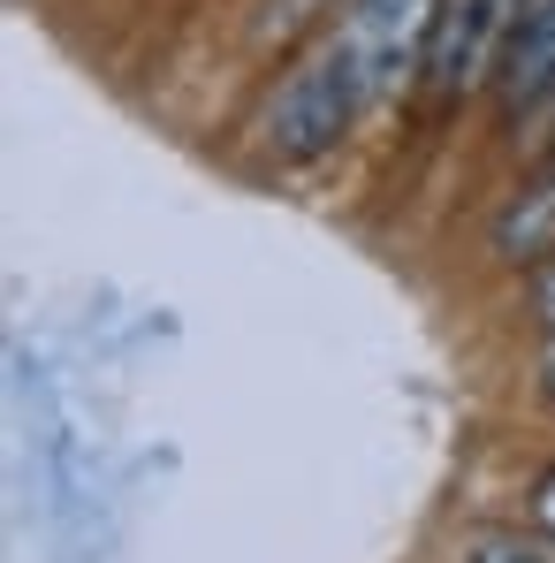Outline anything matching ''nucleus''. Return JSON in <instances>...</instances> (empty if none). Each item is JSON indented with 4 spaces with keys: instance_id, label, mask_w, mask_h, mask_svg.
Returning <instances> with one entry per match:
<instances>
[{
    "instance_id": "423d86ee",
    "label": "nucleus",
    "mask_w": 555,
    "mask_h": 563,
    "mask_svg": "<svg viewBox=\"0 0 555 563\" xmlns=\"http://www.w3.org/2000/svg\"><path fill=\"white\" fill-rule=\"evenodd\" d=\"M464 563H555V556L533 549V541H510V533H479V541L464 549Z\"/></svg>"
},
{
    "instance_id": "39448f33",
    "label": "nucleus",
    "mask_w": 555,
    "mask_h": 563,
    "mask_svg": "<svg viewBox=\"0 0 555 563\" xmlns=\"http://www.w3.org/2000/svg\"><path fill=\"white\" fill-rule=\"evenodd\" d=\"M487 252H495L502 267H548V260H555V168L495 213Z\"/></svg>"
},
{
    "instance_id": "6e6552de",
    "label": "nucleus",
    "mask_w": 555,
    "mask_h": 563,
    "mask_svg": "<svg viewBox=\"0 0 555 563\" xmlns=\"http://www.w3.org/2000/svg\"><path fill=\"white\" fill-rule=\"evenodd\" d=\"M533 305H541V320H548V328H555V260H548V267H541V289H533Z\"/></svg>"
},
{
    "instance_id": "f03ea898",
    "label": "nucleus",
    "mask_w": 555,
    "mask_h": 563,
    "mask_svg": "<svg viewBox=\"0 0 555 563\" xmlns=\"http://www.w3.org/2000/svg\"><path fill=\"white\" fill-rule=\"evenodd\" d=\"M442 8L449 0H351L343 15V54L366 85V107L388 92H403L411 77H426V54H434V31H442Z\"/></svg>"
},
{
    "instance_id": "1a4fd4ad",
    "label": "nucleus",
    "mask_w": 555,
    "mask_h": 563,
    "mask_svg": "<svg viewBox=\"0 0 555 563\" xmlns=\"http://www.w3.org/2000/svg\"><path fill=\"white\" fill-rule=\"evenodd\" d=\"M541 380H548V404H555V328H548V351H541Z\"/></svg>"
},
{
    "instance_id": "f257e3e1",
    "label": "nucleus",
    "mask_w": 555,
    "mask_h": 563,
    "mask_svg": "<svg viewBox=\"0 0 555 563\" xmlns=\"http://www.w3.org/2000/svg\"><path fill=\"white\" fill-rule=\"evenodd\" d=\"M358 114H366V85H358L343 38H328V46H312L304 62L281 69V85L259 107V145L281 168H304V161H328L351 137Z\"/></svg>"
},
{
    "instance_id": "20e7f679",
    "label": "nucleus",
    "mask_w": 555,
    "mask_h": 563,
    "mask_svg": "<svg viewBox=\"0 0 555 563\" xmlns=\"http://www.w3.org/2000/svg\"><path fill=\"white\" fill-rule=\"evenodd\" d=\"M541 99H555V0H525L510 23L502 69H495V107H502V122H518Z\"/></svg>"
},
{
    "instance_id": "7ed1b4c3",
    "label": "nucleus",
    "mask_w": 555,
    "mask_h": 563,
    "mask_svg": "<svg viewBox=\"0 0 555 563\" xmlns=\"http://www.w3.org/2000/svg\"><path fill=\"white\" fill-rule=\"evenodd\" d=\"M518 8H525V0H449V8H442L434 54H426V92L442 99V107H449V99H471L479 85H495Z\"/></svg>"
},
{
    "instance_id": "0eeeda50",
    "label": "nucleus",
    "mask_w": 555,
    "mask_h": 563,
    "mask_svg": "<svg viewBox=\"0 0 555 563\" xmlns=\"http://www.w3.org/2000/svg\"><path fill=\"white\" fill-rule=\"evenodd\" d=\"M525 510H533V526H541V533L555 541V465L533 479V503H525Z\"/></svg>"
}]
</instances>
